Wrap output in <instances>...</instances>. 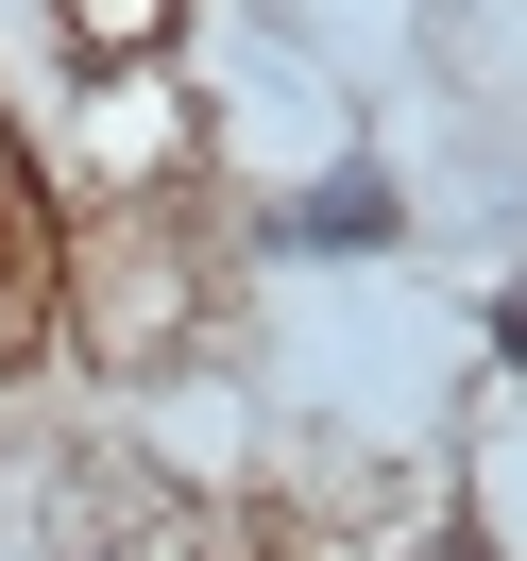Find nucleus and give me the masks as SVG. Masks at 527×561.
<instances>
[{"mask_svg": "<svg viewBox=\"0 0 527 561\" xmlns=\"http://www.w3.org/2000/svg\"><path fill=\"white\" fill-rule=\"evenodd\" d=\"M51 289H69V323H85V357H103V375H137V357H171L187 323H205V255H187L171 205L69 239V255H51Z\"/></svg>", "mask_w": 527, "mask_h": 561, "instance_id": "f257e3e1", "label": "nucleus"}, {"mask_svg": "<svg viewBox=\"0 0 527 561\" xmlns=\"http://www.w3.org/2000/svg\"><path fill=\"white\" fill-rule=\"evenodd\" d=\"M391 239H409V187H391L375 153H341L307 205H273V221H255V255H391Z\"/></svg>", "mask_w": 527, "mask_h": 561, "instance_id": "f03ea898", "label": "nucleus"}, {"mask_svg": "<svg viewBox=\"0 0 527 561\" xmlns=\"http://www.w3.org/2000/svg\"><path fill=\"white\" fill-rule=\"evenodd\" d=\"M51 341V221L18 205V171H0V357Z\"/></svg>", "mask_w": 527, "mask_h": 561, "instance_id": "7ed1b4c3", "label": "nucleus"}, {"mask_svg": "<svg viewBox=\"0 0 527 561\" xmlns=\"http://www.w3.org/2000/svg\"><path fill=\"white\" fill-rule=\"evenodd\" d=\"M51 18H69V51H85V69H153L187 0H51Z\"/></svg>", "mask_w": 527, "mask_h": 561, "instance_id": "20e7f679", "label": "nucleus"}, {"mask_svg": "<svg viewBox=\"0 0 527 561\" xmlns=\"http://www.w3.org/2000/svg\"><path fill=\"white\" fill-rule=\"evenodd\" d=\"M85 137H103L119 171H153V153H171V103H153V85H103V119H85Z\"/></svg>", "mask_w": 527, "mask_h": 561, "instance_id": "39448f33", "label": "nucleus"}, {"mask_svg": "<svg viewBox=\"0 0 527 561\" xmlns=\"http://www.w3.org/2000/svg\"><path fill=\"white\" fill-rule=\"evenodd\" d=\"M391 561H493V527H477V511H425V527H409Z\"/></svg>", "mask_w": 527, "mask_h": 561, "instance_id": "423d86ee", "label": "nucleus"}, {"mask_svg": "<svg viewBox=\"0 0 527 561\" xmlns=\"http://www.w3.org/2000/svg\"><path fill=\"white\" fill-rule=\"evenodd\" d=\"M493 357H511V375H527V273L493 289Z\"/></svg>", "mask_w": 527, "mask_h": 561, "instance_id": "0eeeda50", "label": "nucleus"}, {"mask_svg": "<svg viewBox=\"0 0 527 561\" xmlns=\"http://www.w3.org/2000/svg\"><path fill=\"white\" fill-rule=\"evenodd\" d=\"M85 561H137V545H85Z\"/></svg>", "mask_w": 527, "mask_h": 561, "instance_id": "6e6552de", "label": "nucleus"}]
</instances>
